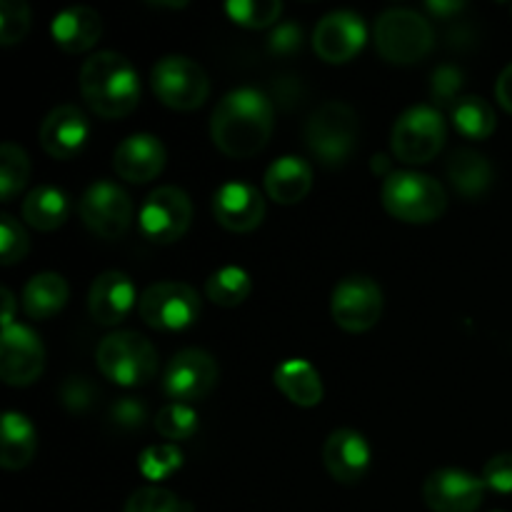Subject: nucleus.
I'll list each match as a JSON object with an SVG mask.
<instances>
[{
  "label": "nucleus",
  "instance_id": "f257e3e1",
  "mask_svg": "<svg viewBox=\"0 0 512 512\" xmlns=\"http://www.w3.org/2000/svg\"><path fill=\"white\" fill-rule=\"evenodd\" d=\"M275 110L268 95L255 88L230 90L213 110L210 138L230 158H250L268 145L273 135Z\"/></svg>",
  "mask_w": 512,
  "mask_h": 512
},
{
  "label": "nucleus",
  "instance_id": "f03ea898",
  "mask_svg": "<svg viewBox=\"0 0 512 512\" xmlns=\"http://www.w3.org/2000/svg\"><path fill=\"white\" fill-rule=\"evenodd\" d=\"M80 93L100 118H123L140 100V80L125 55L100 50L80 68Z\"/></svg>",
  "mask_w": 512,
  "mask_h": 512
},
{
  "label": "nucleus",
  "instance_id": "7ed1b4c3",
  "mask_svg": "<svg viewBox=\"0 0 512 512\" xmlns=\"http://www.w3.org/2000/svg\"><path fill=\"white\" fill-rule=\"evenodd\" d=\"M378 53L393 65H413L435 45V30L425 15L410 8H390L378 15L373 28Z\"/></svg>",
  "mask_w": 512,
  "mask_h": 512
},
{
  "label": "nucleus",
  "instance_id": "20e7f679",
  "mask_svg": "<svg viewBox=\"0 0 512 512\" xmlns=\"http://www.w3.org/2000/svg\"><path fill=\"white\" fill-rule=\"evenodd\" d=\"M383 208L403 223H433L448 208L445 188L425 173L400 170L383 180Z\"/></svg>",
  "mask_w": 512,
  "mask_h": 512
},
{
  "label": "nucleus",
  "instance_id": "39448f33",
  "mask_svg": "<svg viewBox=\"0 0 512 512\" xmlns=\"http://www.w3.org/2000/svg\"><path fill=\"white\" fill-rule=\"evenodd\" d=\"M358 115L348 103H323L305 123V145L328 168H338L350 160L358 145Z\"/></svg>",
  "mask_w": 512,
  "mask_h": 512
},
{
  "label": "nucleus",
  "instance_id": "423d86ee",
  "mask_svg": "<svg viewBox=\"0 0 512 512\" xmlns=\"http://www.w3.org/2000/svg\"><path fill=\"white\" fill-rule=\"evenodd\" d=\"M95 360L100 373L123 388L150 383L158 373V353L153 343L133 330H118L100 340Z\"/></svg>",
  "mask_w": 512,
  "mask_h": 512
},
{
  "label": "nucleus",
  "instance_id": "0eeeda50",
  "mask_svg": "<svg viewBox=\"0 0 512 512\" xmlns=\"http://www.w3.org/2000/svg\"><path fill=\"white\" fill-rule=\"evenodd\" d=\"M445 120L433 105H413L398 115L390 135V145L400 163H430L445 145Z\"/></svg>",
  "mask_w": 512,
  "mask_h": 512
},
{
  "label": "nucleus",
  "instance_id": "6e6552de",
  "mask_svg": "<svg viewBox=\"0 0 512 512\" xmlns=\"http://www.w3.org/2000/svg\"><path fill=\"white\" fill-rule=\"evenodd\" d=\"M150 83H153L160 103L173 110H183V113L200 108L210 95L208 73L203 70V65L185 58V55H165V58H160L153 65Z\"/></svg>",
  "mask_w": 512,
  "mask_h": 512
},
{
  "label": "nucleus",
  "instance_id": "1a4fd4ad",
  "mask_svg": "<svg viewBox=\"0 0 512 512\" xmlns=\"http://www.w3.org/2000/svg\"><path fill=\"white\" fill-rule=\"evenodd\" d=\"M140 318L155 330H185L198 320L200 298L190 285L175 280H160L143 290L138 300Z\"/></svg>",
  "mask_w": 512,
  "mask_h": 512
},
{
  "label": "nucleus",
  "instance_id": "9d476101",
  "mask_svg": "<svg viewBox=\"0 0 512 512\" xmlns=\"http://www.w3.org/2000/svg\"><path fill=\"white\" fill-rule=\"evenodd\" d=\"M140 233L150 243L168 245L183 238L193 223V203L188 193L175 185H163L145 198L140 208Z\"/></svg>",
  "mask_w": 512,
  "mask_h": 512
},
{
  "label": "nucleus",
  "instance_id": "9b49d317",
  "mask_svg": "<svg viewBox=\"0 0 512 512\" xmlns=\"http://www.w3.org/2000/svg\"><path fill=\"white\" fill-rule=\"evenodd\" d=\"M330 313L338 328L348 333H365L383 315V290L368 275H348L335 285Z\"/></svg>",
  "mask_w": 512,
  "mask_h": 512
},
{
  "label": "nucleus",
  "instance_id": "f8f14e48",
  "mask_svg": "<svg viewBox=\"0 0 512 512\" xmlns=\"http://www.w3.org/2000/svg\"><path fill=\"white\" fill-rule=\"evenodd\" d=\"M218 383V363L200 348H185L170 358L163 373V393L173 403H198Z\"/></svg>",
  "mask_w": 512,
  "mask_h": 512
},
{
  "label": "nucleus",
  "instance_id": "ddd939ff",
  "mask_svg": "<svg viewBox=\"0 0 512 512\" xmlns=\"http://www.w3.org/2000/svg\"><path fill=\"white\" fill-rule=\"evenodd\" d=\"M80 218L98 238L115 240L128 233L133 223V200L120 185L98 180L80 200Z\"/></svg>",
  "mask_w": 512,
  "mask_h": 512
},
{
  "label": "nucleus",
  "instance_id": "4468645a",
  "mask_svg": "<svg viewBox=\"0 0 512 512\" xmlns=\"http://www.w3.org/2000/svg\"><path fill=\"white\" fill-rule=\"evenodd\" d=\"M45 348L38 333L28 325L13 323L0 335V375L13 388H25L35 383L43 373Z\"/></svg>",
  "mask_w": 512,
  "mask_h": 512
},
{
  "label": "nucleus",
  "instance_id": "2eb2a0df",
  "mask_svg": "<svg viewBox=\"0 0 512 512\" xmlns=\"http://www.w3.org/2000/svg\"><path fill=\"white\" fill-rule=\"evenodd\" d=\"M368 28L353 10H333L323 15L313 30V48L325 63H348L363 50Z\"/></svg>",
  "mask_w": 512,
  "mask_h": 512
},
{
  "label": "nucleus",
  "instance_id": "dca6fc26",
  "mask_svg": "<svg viewBox=\"0 0 512 512\" xmlns=\"http://www.w3.org/2000/svg\"><path fill=\"white\" fill-rule=\"evenodd\" d=\"M483 498V478H475L465 470H435L423 485V500L433 512H475L483 505Z\"/></svg>",
  "mask_w": 512,
  "mask_h": 512
},
{
  "label": "nucleus",
  "instance_id": "f3484780",
  "mask_svg": "<svg viewBox=\"0 0 512 512\" xmlns=\"http://www.w3.org/2000/svg\"><path fill=\"white\" fill-rule=\"evenodd\" d=\"M215 220L233 233H250L265 218V200L258 188L243 180H233L215 190L213 195Z\"/></svg>",
  "mask_w": 512,
  "mask_h": 512
},
{
  "label": "nucleus",
  "instance_id": "a211bd4d",
  "mask_svg": "<svg viewBox=\"0 0 512 512\" xmlns=\"http://www.w3.org/2000/svg\"><path fill=\"white\" fill-rule=\"evenodd\" d=\"M90 135L88 118L75 105H58L40 123L38 138L45 153L55 160H70L85 148Z\"/></svg>",
  "mask_w": 512,
  "mask_h": 512
},
{
  "label": "nucleus",
  "instance_id": "6ab92c4d",
  "mask_svg": "<svg viewBox=\"0 0 512 512\" xmlns=\"http://www.w3.org/2000/svg\"><path fill=\"white\" fill-rule=\"evenodd\" d=\"M323 463L338 483H360L370 468L368 440L350 428L333 430L323 445Z\"/></svg>",
  "mask_w": 512,
  "mask_h": 512
},
{
  "label": "nucleus",
  "instance_id": "aec40b11",
  "mask_svg": "<svg viewBox=\"0 0 512 512\" xmlns=\"http://www.w3.org/2000/svg\"><path fill=\"white\" fill-rule=\"evenodd\" d=\"M113 168L128 183H148L165 168V145L150 133L128 135L113 153Z\"/></svg>",
  "mask_w": 512,
  "mask_h": 512
},
{
  "label": "nucleus",
  "instance_id": "412c9836",
  "mask_svg": "<svg viewBox=\"0 0 512 512\" xmlns=\"http://www.w3.org/2000/svg\"><path fill=\"white\" fill-rule=\"evenodd\" d=\"M135 305V285L120 270H108L93 280L88 293V310L98 325H118Z\"/></svg>",
  "mask_w": 512,
  "mask_h": 512
},
{
  "label": "nucleus",
  "instance_id": "4be33fe9",
  "mask_svg": "<svg viewBox=\"0 0 512 512\" xmlns=\"http://www.w3.org/2000/svg\"><path fill=\"white\" fill-rule=\"evenodd\" d=\"M50 33L58 48L65 53H85L103 35V18L88 5H73L53 18Z\"/></svg>",
  "mask_w": 512,
  "mask_h": 512
},
{
  "label": "nucleus",
  "instance_id": "5701e85b",
  "mask_svg": "<svg viewBox=\"0 0 512 512\" xmlns=\"http://www.w3.org/2000/svg\"><path fill=\"white\" fill-rule=\"evenodd\" d=\"M310 188H313V168L295 155L278 158L265 173V193L280 205L300 203Z\"/></svg>",
  "mask_w": 512,
  "mask_h": 512
},
{
  "label": "nucleus",
  "instance_id": "b1692460",
  "mask_svg": "<svg viewBox=\"0 0 512 512\" xmlns=\"http://www.w3.org/2000/svg\"><path fill=\"white\" fill-rule=\"evenodd\" d=\"M38 450V435L25 415L8 410L0 425V465L5 470L28 468Z\"/></svg>",
  "mask_w": 512,
  "mask_h": 512
},
{
  "label": "nucleus",
  "instance_id": "393cba45",
  "mask_svg": "<svg viewBox=\"0 0 512 512\" xmlns=\"http://www.w3.org/2000/svg\"><path fill=\"white\" fill-rule=\"evenodd\" d=\"M275 388L300 408H313L323 400V380L308 360H285L273 373Z\"/></svg>",
  "mask_w": 512,
  "mask_h": 512
},
{
  "label": "nucleus",
  "instance_id": "a878e982",
  "mask_svg": "<svg viewBox=\"0 0 512 512\" xmlns=\"http://www.w3.org/2000/svg\"><path fill=\"white\" fill-rule=\"evenodd\" d=\"M448 178L463 198L480 200L493 185V165L475 150H455L448 160Z\"/></svg>",
  "mask_w": 512,
  "mask_h": 512
},
{
  "label": "nucleus",
  "instance_id": "bb28decb",
  "mask_svg": "<svg viewBox=\"0 0 512 512\" xmlns=\"http://www.w3.org/2000/svg\"><path fill=\"white\" fill-rule=\"evenodd\" d=\"M68 213V195L60 188H53V185H38L23 200V220L30 228L40 230V233L58 230L68 220Z\"/></svg>",
  "mask_w": 512,
  "mask_h": 512
},
{
  "label": "nucleus",
  "instance_id": "cd10ccee",
  "mask_svg": "<svg viewBox=\"0 0 512 512\" xmlns=\"http://www.w3.org/2000/svg\"><path fill=\"white\" fill-rule=\"evenodd\" d=\"M68 303V283L58 273H40L23 290V310L33 320H48Z\"/></svg>",
  "mask_w": 512,
  "mask_h": 512
},
{
  "label": "nucleus",
  "instance_id": "c85d7f7f",
  "mask_svg": "<svg viewBox=\"0 0 512 512\" xmlns=\"http://www.w3.org/2000/svg\"><path fill=\"white\" fill-rule=\"evenodd\" d=\"M453 113V125L460 135H465L468 140H485L495 133V110L485 103L478 95H465L458 103L450 108Z\"/></svg>",
  "mask_w": 512,
  "mask_h": 512
},
{
  "label": "nucleus",
  "instance_id": "c756f323",
  "mask_svg": "<svg viewBox=\"0 0 512 512\" xmlns=\"http://www.w3.org/2000/svg\"><path fill=\"white\" fill-rule=\"evenodd\" d=\"M250 288H253L250 275L243 268L228 265V268H220L210 275L208 283H205V295L220 308H235L248 298Z\"/></svg>",
  "mask_w": 512,
  "mask_h": 512
},
{
  "label": "nucleus",
  "instance_id": "7c9ffc66",
  "mask_svg": "<svg viewBox=\"0 0 512 512\" xmlns=\"http://www.w3.org/2000/svg\"><path fill=\"white\" fill-rule=\"evenodd\" d=\"M28 178H30L28 153L15 143L0 145V198H3V203H10V200L25 188Z\"/></svg>",
  "mask_w": 512,
  "mask_h": 512
},
{
  "label": "nucleus",
  "instance_id": "2f4dec72",
  "mask_svg": "<svg viewBox=\"0 0 512 512\" xmlns=\"http://www.w3.org/2000/svg\"><path fill=\"white\" fill-rule=\"evenodd\" d=\"M225 13L243 28H270L283 15V3L278 0H230L225 3Z\"/></svg>",
  "mask_w": 512,
  "mask_h": 512
},
{
  "label": "nucleus",
  "instance_id": "473e14b6",
  "mask_svg": "<svg viewBox=\"0 0 512 512\" xmlns=\"http://www.w3.org/2000/svg\"><path fill=\"white\" fill-rule=\"evenodd\" d=\"M180 468H183V453H180L178 445L173 443L150 445V448H145L138 458L140 475H143L145 480H150V483H160V480L178 473Z\"/></svg>",
  "mask_w": 512,
  "mask_h": 512
},
{
  "label": "nucleus",
  "instance_id": "72a5a7b5",
  "mask_svg": "<svg viewBox=\"0 0 512 512\" xmlns=\"http://www.w3.org/2000/svg\"><path fill=\"white\" fill-rule=\"evenodd\" d=\"M155 430L168 440H188L198 433V413L185 403H168L155 415Z\"/></svg>",
  "mask_w": 512,
  "mask_h": 512
},
{
  "label": "nucleus",
  "instance_id": "f704fd0d",
  "mask_svg": "<svg viewBox=\"0 0 512 512\" xmlns=\"http://www.w3.org/2000/svg\"><path fill=\"white\" fill-rule=\"evenodd\" d=\"M123 512H190V508L170 490L150 485V488L135 490Z\"/></svg>",
  "mask_w": 512,
  "mask_h": 512
},
{
  "label": "nucleus",
  "instance_id": "c9c22d12",
  "mask_svg": "<svg viewBox=\"0 0 512 512\" xmlns=\"http://www.w3.org/2000/svg\"><path fill=\"white\" fill-rule=\"evenodd\" d=\"M30 8L23 0H3L0 3V43L15 45L28 35Z\"/></svg>",
  "mask_w": 512,
  "mask_h": 512
},
{
  "label": "nucleus",
  "instance_id": "e433bc0d",
  "mask_svg": "<svg viewBox=\"0 0 512 512\" xmlns=\"http://www.w3.org/2000/svg\"><path fill=\"white\" fill-rule=\"evenodd\" d=\"M30 240L20 220L10 213L0 215V253H3V265H15L28 255Z\"/></svg>",
  "mask_w": 512,
  "mask_h": 512
},
{
  "label": "nucleus",
  "instance_id": "4c0bfd02",
  "mask_svg": "<svg viewBox=\"0 0 512 512\" xmlns=\"http://www.w3.org/2000/svg\"><path fill=\"white\" fill-rule=\"evenodd\" d=\"M465 75L463 70L455 68V65H440L435 68L433 80H430V95L438 105H450L453 108L458 103V93L463 90Z\"/></svg>",
  "mask_w": 512,
  "mask_h": 512
},
{
  "label": "nucleus",
  "instance_id": "58836bf2",
  "mask_svg": "<svg viewBox=\"0 0 512 512\" xmlns=\"http://www.w3.org/2000/svg\"><path fill=\"white\" fill-rule=\"evenodd\" d=\"M93 400H95V385L90 383L88 378H78V375H73V378H68L63 385H60V403H63L70 413H85V410L93 405Z\"/></svg>",
  "mask_w": 512,
  "mask_h": 512
},
{
  "label": "nucleus",
  "instance_id": "ea45409f",
  "mask_svg": "<svg viewBox=\"0 0 512 512\" xmlns=\"http://www.w3.org/2000/svg\"><path fill=\"white\" fill-rule=\"evenodd\" d=\"M483 483L485 488L495 490V493H503V495L512 493V455L510 453H500L485 463Z\"/></svg>",
  "mask_w": 512,
  "mask_h": 512
},
{
  "label": "nucleus",
  "instance_id": "a19ab883",
  "mask_svg": "<svg viewBox=\"0 0 512 512\" xmlns=\"http://www.w3.org/2000/svg\"><path fill=\"white\" fill-rule=\"evenodd\" d=\"M110 420L123 430H138L148 420V410L138 398H120L110 405Z\"/></svg>",
  "mask_w": 512,
  "mask_h": 512
},
{
  "label": "nucleus",
  "instance_id": "79ce46f5",
  "mask_svg": "<svg viewBox=\"0 0 512 512\" xmlns=\"http://www.w3.org/2000/svg\"><path fill=\"white\" fill-rule=\"evenodd\" d=\"M270 53L275 55H293L303 48V28L293 20H285V23H278L273 28L268 38Z\"/></svg>",
  "mask_w": 512,
  "mask_h": 512
},
{
  "label": "nucleus",
  "instance_id": "37998d69",
  "mask_svg": "<svg viewBox=\"0 0 512 512\" xmlns=\"http://www.w3.org/2000/svg\"><path fill=\"white\" fill-rule=\"evenodd\" d=\"M495 98L508 113H512V63L500 73L498 83H495Z\"/></svg>",
  "mask_w": 512,
  "mask_h": 512
},
{
  "label": "nucleus",
  "instance_id": "c03bdc74",
  "mask_svg": "<svg viewBox=\"0 0 512 512\" xmlns=\"http://www.w3.org/2000/svg\"><path fill=\"white\" fill-rule=\"evenodd\" d=\"M425 8H428L433 15H438V18L445 20V18H450L453 13H460L465 5L463 3H428Z\"/></svg>",
  "mask_w": 512,
  "mask_h": 512
},
{
  "label": "nucleus",
  "instance_id": "a18cd8bd",
  "mask_svg": "<svg viewBox=\"0 0 512 512\" xmlns=\"http://www.w3.org/2000/svg\"><path fill=\"white\" fill-rule=\"evenodd\" d=\"M3 305H5L3 328H8V325H13V310H15V298L8 288H3Z\"/></svg>",
  "mask_w": 512,
  "mask_h": 512
},
{
  "label": "nucleus",
  "instance_id": "49530a36",
  "mask_svg": "<svg viewBox=\"0 0 512 512\" xmlns=\"http://www.w3.org/2000/svg\"><path fill=\"white\" fill-rule=\"evenodd\" d=\"M373 170H375V173H383L385 178H388V175H393V173H390L388 155H375V158H373Z\"/></svg>",
  "mask_w": 512,
  "mask_h": 512
}]
</instances>
